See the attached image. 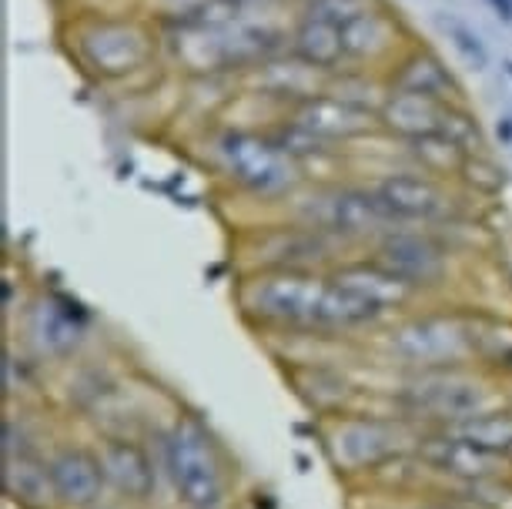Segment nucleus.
I'll return each mask as SVG.
<instances>
[{
    "label": "nucleus",
    "instance_id": "f257e3e1",
    "mask_svg": "<svg viewBox=\"0 0 512 509\" xmlns=\"http://www.w3.org/2000/svg\"><path fill=\"white\" fill-rule=\"evenodd\" d=\"M238 319L262 342L349 339L342 299L328 272H245L231 288Z\"/></svg>",
    "mask_w": 512,
    "mask_h": 509
},
{
    "label": "nucleus",
    "instance_id": "f03ea898",
    "mask_svg": "<svg viewBox=\"0 0 512 509\" xmlns=\"http://www.w3.org/2000/svg\"><path fill=\"white\" fill-rule=\"evenodd\" d=\"M57 44L74 71L98 88L154 81L164 64V34L148 14H64L57 17Z\"/></svg>",
    "mask_w": 512,
    "mask_h": 509
},
{
    "label": "nucleus",
    "instance_id": "7ed1b4c3",
    "mask_svg": "<svg viewBox=\"0 0 512 509\" xmlns=\"http://www.w3.org/2000/svg\"><path fill=\"white\" fill-rule=\"evenodd\" d=\"M164 479V506L171 509H238L245 493L238 463L225 439L195 409H181L151 439Z\"/></svg>",
    "mask_w": 512,
    "mask_h": 509
},
{
    "label": "nucleus",
    "instance_id": "20e7f679",
    "mask_svg": "<svg viewBox=\"0 0 512 509\" xmlns=\"http://www.w3.org/2000/svg\"><path fill=\"white\" fill-rule=\"evenodd\" d=\"M375 406L415 422L419 429H449L512 406V376L482 366L399 372V376L379 372Z\"/></svg>",
    "mask_w": 512,
    "mask_h": 509
},
{
    "label": "nucleus",
    "instance_id": "39448f33",
    "mask_svg": "<svg viewBox=\"0 0 512 509\" xmlns=\"http://www.w3.org/2000/svg\"><path fill=\"white\" fill-rule=\"evenodd\" d=\"M476 305L459 302H422L402 319L369 335L365 355L372 369L399 376V372H425L449 366H479Z\"/></svg>",
    "mask_w": 512,
    "mask_h": 509
},
{
    "label": "nucleus",
    "instance_id": "423d86ee",
    "mask_svg": "<svg viewBox=\"0 0 512 509\" xmlns=\"http://www.w3.org/2000/svg\"><path fill=\"white\" fill-rule=\"evenodd\" d=\"M195 148L201 168L221 181L235 198L275 211L305 185V168L288 158L268 134L211 124L208 131L195 134Z\"/></svg>",
    "mask_w": 512,
    "mask_h": 509
},
{
    "label": "nucleus",
    "instance_id": "0eeeda50",
    "mask_svg": "<svg viewBox=\"0 0 512 509\" xmlns=\"http://www.w3.org/2000/svg\"><path fill=\"white\" fill-rule=\"evenodd\" d=\"M422 432L425 429H419L415 422L382 406L345 409L335 416L315 419V439L325 463L352 489L369 486L385 469L415 456Z\"/></svg>",
    "mask_w": 512,
    "mask_h": 509
},
{
    "label": "nucleus",
    "instance_id": "6e6552de",
    "mask_svg": "<svg viewBox=\"0 0 512 509\" xmlns=\"http://www.w3.org/2000/svg\"><path fill=\"white\" fill-rule=\"evenodd\" d=\"M469 228H476V222H452L439 228L392 225L362 252L382 268H389L409 288H415L425 302H442L462 278L466 245H462L459 235L469 232Z\"/></svg>",
    "mask_w": 512,
    "mask_h": 509
},
{
    "label": "nucleus",
    "instance_id": "1a4fd4ad",
    "mask_svg": "<svg viewBox=\"0 0 512 509\" xmlns=\"http://www.w3.org/2000/svg\"><path fill=\"white\" fill-rule=\"evenodd\" d=\"M355 255V248L318 232L312 225L282 215H265L262 222L238 225L231 242L235 275L245 272H328Z\"/></svg>",
    "mask_w": 512,
    "mask_h": 509
},
{
    "label": "nucleus",
    "instance_id": "9d476101",
    "mask_svg": "<svg viewBox=\"0 0 512 509\" xmlns=\"http://www.w3.org/2000/svg\"><path fill=\"white\" fill-rule=\"evenodd\" d=\"M7 339L17 342L47 372L71 366L74 359L98 349L91 315L71 295L54 285H37L21 315L7 325Z\"/></svg>",
    "mask_w": 512,
    "mask_h": 509
},
{
    "label": "nucleus",
    "instance_id": "9b49d317",
    "mask_svg": "<svg viewBox=\"0 0 512 509\" xmlns=\"http://www.w3.org/2000/svg\"><path fill=\"white\" fill-rule=\"evenodd\" d=\"M328 278L342 299L345 322H349V335L355 342H365L369 335L425 302L415 288L395 278L389 268L372 262L365 252H355L335 268H328Z\"/></svg>",
    "mask_w": 512,
    "mask_h": 509
},
{
    "label": "nucleus",
    "instance_id": "f8f14e48",
    "mask_svg": "<svg viewBox=\"0 0 512 509\" xmlns=\"http://www.w3.org/2000/svg\"><path fill=\"white\" fill-rule=\"evenodd\" d=\"M379 198L392 225L439 228L452 222H476V195H469L459 181L425 175L415 168H395L365 181Z\"/></svg>",
    "mask_w": 512,
    "mask_h": 509
},
{
    "label": "nucleus",
    "instance_id": "ddd939ff",
    "mask_svg": "<svg viewBox=\"0 0 512 509\" xmlns=\"http://www.w3.org/2000/svg\"><path fill=\"white\" fill-rule=\"evenodd\" d=\"M47 473H51L57 509H91L108 499V483L98 456V443L88 429L64 419L47 446Z\"/></svg>",
    "mask_w": 512,
    "mask_h": 509
},
{
    "label": "nucleus",
    "instance_id": "4468645a",
    "mask_svg": "<svg viewBox=\"0 0 512 509\" xmlns=\"http://www.w3.org/2000/svg\"><path fill=\"white\" fill-rule=\"evenodd\" d=\"M108 483V499H118L134 509L164 506V479L151 439L134 436H94Z\"/></svg>",
    "mask_w": 512,
    "mask_h": 509
},
{
    "label": "nucleus",
    "instance_id": "2eb2a0df",
    "mask_svg": "<svg viewBox=\"0 0 512 509\" xmlns=\"http://www.w3.org/2000/svg\"><path fill=\"white\" fill-rule=\"evenodd\" d=\"M415 41H419V34L412 31V24L405 21L399 7L382 0L375 11L362 14L349 27H342L345 67L385 74Z\"/></svg>",
    "mask_w": 512,
    "mask_h": 509
},
{
    "label": "nucleus",
    "instance_id": "dca6fc26",
    "mask_svg": "<svg viewBox=\"0 0 512 509\" xmlns=\"http://www.w3.org/2000/svg\"><path fill=\"white\" fill-rule=\"evenodd\" d=\"M392 91H409L422 94V98L442 101V104H469L466 84L459 81V74L452 71L449 61L436 47L425 44L422 37L385 71Z\"/></svg>",
    "mask_w": 512,
    "mask_h": 509
},
{
    "label": "nucleus",
    "instance_id": "f3484780",
    "mask_svg": "<svg viewBox=\"0 0 512 509\" xmlns=\"http://www.w3.org/2000/svg\"><path fill=\"white\" fill-rule=\"evenodd\" d=\"M292 118L335 151H349L359 141L379 134V118H372V114H365V111H355L352 104L332 98L328 91L318 94L312 101L298 104L292 111Z\"/></svg>",
    "mask_w": 512,
    "mask_h": 509
},
{
    "label": "nucleus",
    "instance_id": "a211bd4d",
    "mask_svg": "<svg viewBox=\"0 0 512 509\" xmlns=\"http://www.w3.org/2000/svg\"><path fill=\"white\" fill-rule=\"evenodd\" d=\"M328 78H332V74L318 71V67L305 64L302 57L285 51V54L272 57V61L251 67L245 78H241V84H245V88L262 91V94H268V98L282 101V104H288V108L295 111L298 104L312 101V98H318V94H325L328 91Z\"/></svg>",
    "mask_w": 512,
    "mask_h": 509
},
{
    "label": "nucleus",
    "instance_id": "6ab92c4d",
    "mask_svg": "<svg viewBox=\"0 0 512 509\" xmlns=\"http://www.w3.org/2000/svg\"><path fill=\"white\" fill-rule=\"evenodd\" d=\"M449 108L452 104L389 88L382 111H379V131L389 134L392 141H402V144L429 138V134H442V124H446Z\"/></svg>",
    "mask_w": 512,
    "mask_h": 509
},
{
    "label": "nucleus",
    "instance_id": "aec40b11",
    "mask_svg": "<svg viewBox=\"0 0 512 509\" xmlns=\"http://www.w3.org/2000/svg\"><path fill=\"white\" fill-rule=\"evenodd\" d=\"M4 496L14 509H57L47 453L4 456Z\"/></svg>",
    "mask_w": 512,
    "mask_h": 509
},
{
    "label": "nucleus",
    "instance_id": "412c9836",
    "mask_svg": "<svg viewBox=\"0 0 512 509\" xmlns=\"http://www.w3.org/2000/svg\"><path fill=\"white\" fill-rule=\"evenodd\" d=\"M288 51L302 57L305 64L318 67L325 74H335L345 67V44H342V27L318 21V17L298 14L292 24V37H288Z\"/></svg>",
    "mask_w": 512,
    "mask_h": 509
},
{
    "label": "nucleus",
    "instance_id": "4be33fe9",
    "mask_svg": "<svg viewBox=\"0 0 512 509\" xmlns=\"http://www.w3.org/2000/svg\"><path fill=\"white\" fill-rule=\"evenodd\" d=\"M352 509H472V506L422 486H405V489L362 486L352 489Z\"/></svg>",
    "mask_w": 512,
    "mask_h": 509
},
{
    "label": "nucleus",
    "instance_id": "5701e85b",
    "mask_svg": "<svg viewBox=\"0 0 512 509\" xmlns=\"http://www.w3.org/2000/svg\"><path fill=\"white\" fill-rule=\"evenodd\" d=\"M328 94L345 104H352L355 111H365L372 118H379L385 94H389V81L385 74L375 71H359V67H342L328 78Z\"/></svg>",
    "mask_w": 512,
    "mask_h": 509
},
{
    "label": "nucleus",
    "instance_id": "b1692460",
    "mask_svg": "<svg viewBox=\"0 0 512 509\" xmlns=\"http://www.w3.org/2000/svg\"><path fill=\"white\" fill-rule=\"evenodd\" d=\"M4 402H47V372L21 345L4 342Z\"/></svg>",
    "mask_w": 512,
    "mask_h": 509
},
{
    "label": "nucleus",
    "instance_id": "393cba45",
    "mask_svg": "<svg viewBox=\"0 0 512 509\" xmlns=\"http://www.w3.org/2000/svg\"><path fill=\"white\" fill-rule=\"evenodd\" d=\"M405 155H409V165L415 171H425V175H436L446 181H459L462 168L469 161L466 151L452 138H446V134H429V138L409 141L405 144Z\"/></svg>",
    "mask_w": 512,
    "mask_h": 509
},
{
    "label": "nucleus",
    "instance_id": "a878e982",
    "mask_svg": "<svg viewBox=\"0 0 512 509\" xmlns=\"http://www.w3.org/2000/svg\"><path fill=\"white\" fill-rule=\"evenodd\" d=\"M449 432H456V436L469 439V443L489 449V453L512 463V406L486 412V416H476L469 422H459V426H449Z\"/></svg>",
    "mask_w": 512,
    "mask_h": 509
},
{
    "label": "nucleus",
    "instance_id": "bb28decb",
    "mask_svg": "<svg viewBox=\"0 0 512 509\" xmlns=\"http://www.w3.org/2000/svg\"><path fill=\"white\" fill-rule=\"evenodd\" d=\"M459 185L476 198H496L506 188V171L496 165V158L489 155H469L466 168L459 175Z\"/></svg>",
    "mask_w": 512,
    "mask_h": 509
},
{
    "label": "nucleus",
    "instance_id": "cd10ccee",
    "mask_svg": "<svg viewBox=\"0 0 512 509\" xmlns=\"http://www.w3.org/2000/svg\"><path fill=\"white\" fill-rule=\"evenodd\" d=\"M442 134L456 141L466 155H486V134H482V124L476 111H472V104H452L446 124H442Z\"/></svg>",
    "mask_w": 512,
    "mask_h": 509
},
{
    "label": "nucleus",
    "instance_id": "c85d7f7f",
    "mask_svg": "<svg viewBox=\"0 0 512 509\" xmlns=\"http://www.w3.org/2000/svg\"><path fill=\"white\" fill-rule=\"evenodd\" d=\"M211 4H215V0H141V14H148L164 31V27L198 21Z\"/></svg>",
    "mask_w": 512,
    "mask_h": 509
},
{
    "label": "nucleus",
    "instance_id": "c756f323",
    "mask_svg": "<svg viewBox=\"0 0 512 509\" xmlns=\"http://www.w3.org/2000/svg\"><path fill=\"white\" fill-rule=\"evenodd\" d=\"M382 0H308L298 14L318 17V21H328L335 27H349L352 21H359L362 14L375 11Z\"/></svg>",
    "mask_w": 512,
    "mask_h": 509
},
{
    "label": "nucleus",
    "instance_id": "7c9ffc66",
    "mask_svg": "<svg viewBox=\"0 0 512 509\" xmlns=\"http://www.w3.org/2000/svg\"><path fill=\"white\" fill-rule=\"evenodd\" d=\"M442 31L449 34V41H452V47H456V54L472 67V71H486V67H489V54H486V47H482L479 34L472 31L469 24L456 21V17H442Z\"/></svg>",
    "mask_w": 512,
    "mask_h": 509
},
{
    "label": "nucleus",
    "instance_id": "2f4dec72",
    "mask_svg": "<svg viewBox=\"0 0 512 509\" xmlns=\"http://www.w3.org/2000/svg\"><path fill=\"white\" fill-rule=\"evenodd\" d=\"M489 7L502 24H512V0H489Z\"/></svg>",
    "mask_w": 512,
    "mask_h": 509
},
{
    "label": "nucleus",
    "instance_id": "473e14b6",
    "mask_svg": "<svg viewBox=\"0 0 512 509\" xmlns=\"http://www.w3.org/2000/svg\"><path fill=\"white\" fill-rule=\"evenodd\" d=\"M238 509H272V503H268L262 493H245V499H241Z\"/></svg>",
    "mask_w": 512,
    "mask_h": 509
},
{
    "label": "nucleus",
    "instance_id": "72a5a7b5",
    "mask_svg": "<svg viewBox=\"0 0 512 509\" xmlns=\"http://www.w3.org/2000/svg\"><path fill=\"white\" fill-rule=\"evenodd\" d=\"M496 138L502 144H512V118H499L496 121Z\"/></svg>",
    "mask_w": 512,
    "mask_h": 509
},
{
    "label": "nucleus",
    "instance_id": "f704fd0d",
    "mask_svg": "<svg viewBox=\"0 0 512 509\" xmlns=\"http://www.w3.org/2000/svg\"><path fill=\"white\" fill-rule=\"evenodd\" d=\"M91 509H134V506H124V503H118V499H104V503L91 506Z\"/></svg>",
    "mask_w": 512,
    "mask_h": 509
},
{
    "label": "nucleus",
    "instance_id": "c9c22d12",
    "mask_svg": "<svg viewBox=\"0 0 512 509\" xmlns=\"http://www.w3.org/2000/svg\"><path fill=\"white\" fill-rule=\"evenodd\" d=\"M502 67H506V74H509V78H512V61H506V64H502Z\"/></svg>",
    "mask_w": 512,
    "mask_h": 509
}]
</instances>
